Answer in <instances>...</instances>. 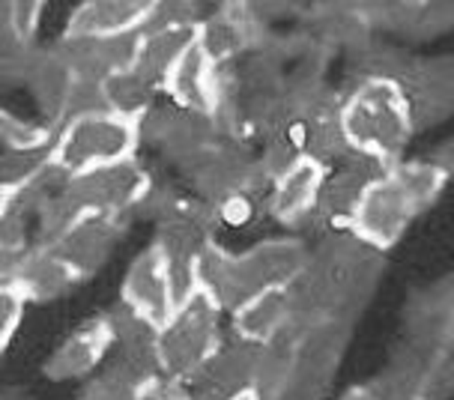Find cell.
I'll use <instances>...</instances> for the list:
<instances>
[{
    "label": "cell",
    "mask_w": 454,
    "mask_h": 400,
    "mask_svg": "<svg viewBox=\"0 0 454 400\" xmlns=\"http://www.w3.org/2000/svg\"><path fill=\"white\" fill-rule=\"evenodd\" d=\"M194 30L198 27H168V30H150V34L141 30V48H137L132 69L161 93V84L170 75V69L194 45Z\"/></svg>",
    "instance_id": "28"
},
{
    "label": "cell",
    "mask_w": 454,
    "mask_h": 400,
    "mask_svg": "<svg viewBox=\"0 0 454 400\" xmlns=\"http://www.w3.org/2000/svg\"><path fill=\"white\" fill-rule=\"evenodd\" d=\"M144 382L147 380H141L137 373H132L126 365L114 362L108 371L99 373V377L87 386L81 400H137Z\"/></svg>",
    "instance_id": "34"
},
{
    "label": "cell",
    "mask_w": 454,
    "mask_h": 400,
    "mask_svg": "<svg viewBox=\"0 0 454 400\" xmlns=\"http://www.w3.org/2000/svg\"><path fill=\"white\" fill-rule=\"evenodd\" d=\"M449 176L451 170L436 165L434 159L395 161L362 192L347 233L383 255L401 242L419 212L436 203Z\"/></svg>",
    "instance_id": "1"
},
{
    "label": "cell",
    "mask_w": 454,
    "mask_h": 400,
    "mask_svg": "<svg viewBox=\"0 0 454 400\" xmlns=\"http://www.w3.org/2000/svg\"><path fill=\"white\" fill-rule=\"evenodd\" d=\"M427 356L431 353H419L416 347L403 344L401 349H395V356L374 380L364 382V388L377 400H419Z\"/></svg>",
    "instance_id": "29"
},
{
    "label": "cell",
    "mask_w": 454,
    "mask_h": 400,
    "mask_svg": "<svg viewBox=\"0 0 454 400\" xmlns=\"http://www.w3.org/2000/svg\"><path fill=\"white\" fill-rule=\"evenodd\" d=\"M407 99L412 132L440 126L454 108V60L451 57H419L401 84Z\"/></svg>",
    "instance_id": "10"
},
{
    "label": "cell",
    "mask_w": 454,
    "mask_h": 400,
    "mask_svg": "<svg viewBox=\"0 0 454 400\" xmlns=\"http://www.w3.org/2000/svg\"><path fill=\"white\" fill-rule=\"evenodd\" d=\"M374 34H395L401 39H431L454 27V6L451 4H362Z\"/></svg>",
    "instance_id": "19"
},
{
    "label": "cell",
    "mask_w": 454,
    "mask_h": 400,
    "mask_svg": "<svg viewBox=\"0 0 454 400\" xmlns=\"http://www.w3.org/2000/svg\"><path fill=\"white\" fill-rule=\"evenodd\" d=\"M137 400H189V397H185L183 382L168 380V377H153L141 386Z\"/></svg>",
    "instance_id": "40"
},
{
    "label": "cell",
    "mask_w": 454,
    "mask_h": 400,
    "mask_svg": "<svg viewBox=\"0 0 454 400\" xmlns=\"http://www.w3.org/2000/svg\"><path fill=\"white\" fill-rule=\"evenodd\" d=\"M43 12L45 4H39V0L0 4V39H12L19 45H36Z\"/></svg>",
    "instance_id": "33"
},
{
    "label": "cell",
    "mask_w": 454,
    "mask_h": 400,
    "mask_svg": "<svg viewBox=\"0 0 454 400\" xmlns=\"http://www.w3.org/2000/svg\"><path fill=\"white\" fill-rule=\"evenodd\" d=\"M54 141V129L19 120L15 114L0 108V150L10 146H43Z\"/></svg>",
    "instance_id": "38"
},
{
    "label": "cell",
    "mask_w": 454,
    "mask_h": 400,
    "mask_svg": "<svg viewBox=\"0 0 454 400\" xmlns=\"http://www.w3.org/2000/svg\"><path fill=\"white\" fill-rule=\"evenodd\" d=\"M105 90V102H108L111 114H120V117L129 120H141L153 105H156V87H150L147 81L137 75L135 69L117 72V75L102 81Z\"/></svg>",
    "instance_id": "31"
},
{
    "label": "cell",
    "mask_w": 454,
    "mask_h": 400,
    "mask_svg": "<svg viewBox=\"0 0 454 400\" xmlns=\"http://www.w3.org/2000/svg\"><path fill=\"white\" fill-rule=\"evenodd\" d=\"M222 308L204 287L170 311L159 325V371L161 377L185 382L200 365L209 362L222 347Z\"/></svg>",
    "instance_id": "4"
},
{
    "label": "cell",
    "mask_w": 454,
    "mask_h": 400,
    "mask_svg": "<svg viewBox=\"0 0 454 400\" xmlns=\"http://www.w3.org/2000/svg\"><path fill=\"white\" fill-rule=\"evenodd\" d=\"M294 141L299 156L314 159L320 165H340L350 159L344 129H340V96L335 90H320L311 102L299 111V122L294 129Z\"/></svg>",
    "instance_id": "11"
},
{
    "label": "cell",
    "mask_w": 454,
    "mask_h": 400,
    "mask_svg": "<svg viewBox=\"0 0 454 400\" xmlns=\"http://www.w3.org/2000/svg\"><path fill=\"white\" fill-rule=\"evenodd\" d=\"M308 257L311 248L299 236L263 239L239 255L213 239L200 255V287L218 302L222 311L233 314L266 290L290 287L308 266Z\"/></svg>",
    "instance_id": "2"
},
{
    "label": "cell",
    "mask_w": 454,
    "mask_h": 400,
    "mask_svg": "<svg viewBox=\"0 0 454 400\" xmlns=\"http://www.w3.org/2000/svg\"><path fill=\"white\" fill-rule=\"evenodd\" d=\"M407 344L419 353H440L451 349L454 341V284L442 278L431 287L419 290L403 311Z\"/></svg>",
    "instance_id": "12"
},
{
    "label": "cell",
    "mask_w": 454,
    "mask_h": 400,
    "mask_svg": "<svg viewBox=\"0 0 454 400\" xmlns=\"http://www.w3.org/2000/svg\"><path fill=\"white\" fill-rule=\"evenodd\" d=\"M93 114H108V102H105V90L102 81L90 78H75V84L69 90L67 108H63V122L81 120V117H93ZM60 122V126H63ZM57 126V129H60Z\"/></svg>",
    "instance_id": "37"
},
{
    "label": "cell",
    "mask_w": 454,
    "mask_h": 400,
    "mask_svg": "<svg viewBox=\"0 0 454 400\" xmlns=\"http://www.w3.org/2000/svg\"><path fill=\"white\" fill-rule=\"evenodd\" d=\"M78 400H81V397H78Z\"/></svg>",
    "instance_id": "45"
},
{
    "label": "cell",
    "mask_w": 454,
    "mask_h": 400,
    "mask_svg": "<svg viewBox=\"0 0 454 400\" xmlns=\"http://www.w3.org/2000/svg\"><path fill=\"white\" fill-rule=\"evenodd\" d=\"M105 317H108V325H111L114 347L120 349L117 362L126 365L129 371L137 373L141 380L161 377L159 353H156L159 325L144 320L141 314H135L132 308L123 305V302H117V305H114Z\"/></svg>",
    "instance_id": "22"
},
{
    "label": "cell",
    "mask_w": 454,
    "mask_h": 400,
    "mask_svg": "<svg viewBox=\"0 0 454 400\" xmlns=\"http://www.w3.org/2000/svg\"><path fill=\"white\" fill-rule=\"evenodd\" d=\"M222 84H224V72L213 67L209 57L198 45H192L176 60V67L170 69V75L161 84V93L168 96L174 108L198 111L213 117L218 102H222Z\"/></svg>",
    "instance_id": "16"
},
{
    "label": "cell",
    "mask_w": 454,
    "mask_h": 400,
    "mask_svg": "<svg viewBox=\"0 0 454 400\" xmlns=\"http://www.w3.org/2000/svg\"><path fill=\"white\" fill-rule=\"evenodd\" d=\"M451 391H454V358L451 349H440V353L427 356L425 362L419 400H449Z\"/></svg>",
    "instance_id": "36"
},
{
    "label": "cell",
    "mask_w": 454,
    "mask_h": 400,
    "mask_svg": "<svg viewBox=\"0 0 454 400\" xmlns=\"http://www.w3.org/2000/svg\"><path fill=\"white\" fill-rule=\"evenodd\" d=\"M51 161V144L43 146H10L0 150V189L21 192L43 174Z\"/></svg>",
    "instance_id": "32"
},
{
    "label": "cell",
    "mask_w": 454,
    "mask_h": 400,
    "mask_svg": "<svg viewBox=\"0 0 454 400\" xmlns=\"http://www.w3.org/2000/svg\"><path fill=\"white\" fill-rule=\"evenodd\" d=\"M266 39H270V30L251 19L248 4H222L213 15L200 19L194 30V45L218 69L233 67L246 54L257 51Z\"/></svg>",
    "instance_id": "8"
},
{
    "label": "cell",
    "mask_w": 454,
    "mask_h": 400,
    "mask_svg": "<svg viewBox=\"0 0 454 400\" xmlns=\"http://www.w3.org/2000/svg\"><path fill=\"white\" fill-rule=\"evenodd\" d=\"M137 120L120 117V114H93L63 122L54 129L51 141V165L67 176L84 174V170L117 165L137 156Z\"/></svg>",
    "instance_id": "5"
},
{
    "label": "cell",
    "mask_w": 454,
    "mask_h": 400,
    "mask_svg": "<svg viewBox=\"0 0 454 400\" xmlns=\"http://www.w3.org/2000/svg\"><path fill=\"white\" fill-rule=\"evenodd\" d=\"M308 34L326 51L356 54L374 39L362 4H314L308 10Z\"/></svg>",
    "instance_id": "23"
},
{
    "label": "cell",
    "mask_w": 454,
    "mask_h": 400,
    "mask_svg": "<svg viewBox=\"0 0 454 400\" xmlns=\"http://www.w3.org/2000/svg\"><path fill=\"white\" fill-rule=\"evenodd\" d=\"M180 170L194 185V198L213 207L231 198H242V194L254 198L257 192L266 189L257 170V159L239 141H218Z\"/></svg>",
    "instance_id": "7"
},
{
    "label": "cell",
    "mask_w": 454,
    "mask_h": 400,
    "mask_svg": "<svg viewBox=\"0 0 454 400\" xmlns=\"http://www.w3.org/2000/svg\"><path fill=\"white\" fill-rule=\"evenodd\" d=\"M72 84H75V72L67 63V57L60 54V48H43L36 57V67L27 78V87L39 114L48 120V129L63 122V108H67Z\"/></svg>",
    "instance_id": "26"
},
{
    "label": "cell",
    "mask_w": 454,
    "mask_h": 400,
    "mask_svg": "<svg viewBox=\"0 0 454 400\" xmlns=\"http://www.w3.org/2000/svg\"><path fill=\"white\" fill-rule=\"evenodd\" d=\"M338 400H377V397L371 395V391L364 388V386H356V388H350V391H344V395H340Z\"/></svg>",
    "instance_id": "42"
},
{
    "label": "cell",
    "mask_w": 454,
    "mask_h": 400,
    "mask_svg": "<svg viewBox=\"0 0 454 400\" xmlns=\"http://www.w3.org/2000/svg\"><path fill=\"white\" fill-rule=\"evenodd\" d=\"M120 302H123L126 308H132L135 314H141L144 320H150L153 325H161L176 308L165 263H161V255L153 242L132 260V266L126 269Z\"/></svg>",
    "instance_id": "17"
},
{
    "label": "cell",
    "mask_w": 454,
    "mask_h": 400,
    "mask_svg": "<svg viewBox=\"0 0 454 400\" xmlns=\"http://www.w3.org/2000/svg\"><path fill=\"white\" fill-rule=\"evenodd\" d=\"M340 129L350 153L388 168L401 161L412 141V120L401 87L388 81H359L340 96Z\"/></svg>",
    "instance_id": "3"
},
{
    "label": "cell",
    "mask_w": 454,
    "mask_h": 400,
    "mask_svg": "<svg viewBox=\"0 0 454 400\" xmlns=\"http://www.w3.org/2000/svg\"><path fill=\"white\" fill-rule=\"evenodd\" d=\"M24 255H27V248H6V245H0V284L15 278Z\"/></svg>",
    "instance_id": "41"
},
{
    "label": "cell",
    "mask_w": 454,
    "mask_h": 400,
    "mask_svg": "<svg viewBox=\"0 0 454 400\" xmlns=\"http://www.w3.org/2000/svg\"><path fill=\"white\" fill-rule=\"evenodd\" d=\"M24 308H27V299L21 296L19 287L12 281L0 284V353L12 341V334L19 332L24 320Z\"/></svg>",
    "instance_id": "39"
},
{
    "label": "cell",
    "mask_w": 454,
    "mask_h": 400,
    "mask_svg": "<svg viewBox=\"0 0 454 400\" xmlns=\"http://www.w3.org/2000/svg\"><path fill=\"white\" fill-rule=\"evenodd\" d=\"M350 57H353V67L362 75V81H388V84H397V87L407 81V75L419 60V57L407 51L403 45L377 43V39H371L362 51H356Z\"/></svg>",
    "instance_id": "30"
},
{
    "label": "cell",
    "mask_w": 454,
    "mask_h": 400,
    "mask_svg": "<svg viewBox=\"0 0 454 400\" xmlns=\"http://www.w3.org/2000/svg\"><path fill=\"white\" fill-rule=\"evenodd\" d=\"M233 320V334L246 344L263 347L275 341L278 334L290 325V302H287V287L281 290H266L261 296L248 299L246 305H239L231 314Z\"/></svg>",
    "instance_id": "27"
},
{
    "label": "cell",
    "mask_w": 454,
    "mask_h": 400,
    "mask_svg": "<svg viewBox=\"0 0 454 400\" xmlns=\"http://www.w3.org/2000/svg\"><path fill=\"white\" fill-rule=\"evenodd\" d=\"M257 347L246 341L222 344L218 353L198 367L189 380L183 382L189 400H231L239 391L251 388V367H254Z\"/></svg>",
    "instance_id": "15"
},
{
    "label": "cell",
    "mask_w": 454,
    "mask_h": 400,
    "mask_svg": "<svg viewBox=\"0 0 454 400\" xmlns=\"http://www.w3.org/2000/svg\"><path fill=\"white\" fill-rule=\"evenodd\" d=\"M12 284L21 290L27 305H34V302L60 299L63 293H69L75 284H81V278L51 248H45V245H30Z\"/></svg>",
    "instance_id": "25"
},
{
    "label": "cell",
    "mask_w": 454,
    "mask_h": 400,
    "mask_svg": "<svg viewBox=\"0 0 454 400\" xmlns=\"http://www.w3.org/2000/svg\"><path fill=\"white\" fill-rule=\"evenodd\" d=\"M60 54L67 57V63L75 72V78H90L105 81L117 72H126L135 67L137 48H141V30L114 39H67L60 43Z\"/></svg>",
    "instance_id": "20"
},
{
    "label": "cell",
    "mask_w": 454,
    "mask_h": 400,
    "mask_svg": "<svg viewBox=\"0 0 454 400\" xmlns=\"http://www.w3.org/2000/svg\"><path fill=\"white\" fill-rule=\"evenodd\" d=\"M120 239H123V218L81 216L78 222L51 245V251L84 281L108 263V257L114 255Z\"/></svg>",
    "instance_id": "14"
},
{
    "label": "cell",
    "mask_w": 454,
    "mask_h": 400,
    "mask_svg": "<svg viewBox=\"0 0 454 400\" xmlns=\"http://www.w3.org/2000/svg\"><path fill=\"white\" fill-rule=\"evenodd\" d=\"M383 170L386 168H380L377 161L362 159V156H356V153L350 159L340 161V165H335V170H329L326 179H323L317 207H314L308 224H311L314 231H323V236L347 233L353 212L359 207L362 192L368 189L371 179L380 176Z\"/></svg>",
    "instance_id": "9"
},
{
    "label": "cell",
    "mask_w": 454,
    "mask_h": 400,
    "mask_svg": "<svg viewBox=\"0 0 454 400\" xmlns=\"http://www.w3.org/2000/svg\"><path fill=\"white\" fill-rule=\"evenodd\" d=\"M218 141H224V137L218 132L215 117L198 111H180L170 105L168 122L161 129L156 146L168 161H174L176 168H185L192 159H198L200 153H207Z\"/></svg>",
    "instance_id": "24"
},
{
    "label": "cell",
    "mask_w": 454,
    "mask_h": 400,
    "mask_svg": "<svg viewBox=\"0 0 454 400\" xmlns=\"http://www.w3.org/2000/svg\"><path fill=\"white\" fill-rule=\"evenodd\" d=\"M111 347H114V338H111L108 317L105 314L90 317V320L81 323L78 329L72 332L51 356H48L45 377L54 382L90 377Z\"/></svg>",
    "instance_id": "18"
},
{
    "label": "cell",
    "mask_w": 454,
    "mask_h": 400,
    "mask_svg": "<svg viewBox=\"0 0 454 400\" xmlns=\"http://www.w3.org/2000/svg\"><path fill=\"white\" fill-rule=\"evenodd\" d=\"M12 198H15V192H10V189H0V216H4V212L10 209Z\"/></svg>",
    "instance_id": "43"
},
{
    "label": "cell",
    "mask_w": 454,
    "mask_h": 400,
    "mask_svg": "<svg viewBox=\"0 0 454 400\" xmlns=\"http://www.w3.org/2000/svg\"><path fill=\"white\" fill-rule=\"evenodd\" d=\"M231 400H257V397H254V391L248 388V391H239V395H237V397H231Z\"/></svg>",
    "instance_id": "44"
},
{
    "label": "cell",
    "mask_w": 454,
    "mask_h": 400,
    "mask_svg": "<svg viewBox=\"0 0 454 400\" xmlns=\"http://www.w3.org/2000/svg\"><path fill=\"white\" fill-rule=\"evenodd\" d=\"M150 15L147 0H87L72 10L67 39H114L144 27Z\"/></svg>",
    "instance_id": "21"
},
{
    "label": "cell",
    "mask_w": 454,
    "mask_h": 400,
    "mask_svg": "<svg viewBox=\"0 0 454 400\" xmlns=\"http://www.w3.org/2000/svg\"><path fill=\"white\" fill-rule=\"evenodd\" d=\"M200 4H189V0H159L150 4V15L144 21V34L150 30H168V27H198L200 24Z\"/></svg>",
    "instance_id": "35"
},
{
    "label": "cell",
    "mask_w": 454,
    "mask_h": 400,
    "mask_svg": "<svg viewBox=\"0 0 454 400\" xmlns=\"http://www.w3.org/2000/svg\"><path fill=\"white\" fill-rule=\"evenodd\" d=\"M326 174H329L326 165L299 156L275 183H270V192H266V212H270L278 224L290 227V231H302L308 224V218H311L314 207H317Z\"/></svg>",
    "instance_id": "13"
},
{
    "label": "cell",
    "mask_w": 454,
    "mask_h": 400,
    "mask_svg": "<svg viewBox=\"0 0 454 400\" xmlns=\"http://www.w3.org/2000/svg\"><path fill=\"white\" fill-rule=\"evenodd\" d=\"M153 176L137 159L117 161L84 170L67 179L63 194L81 216H105V218H123L132 216L137 200L150 189Z\"/></svg>",
    "instance_id": "6"
}]
</instances>
